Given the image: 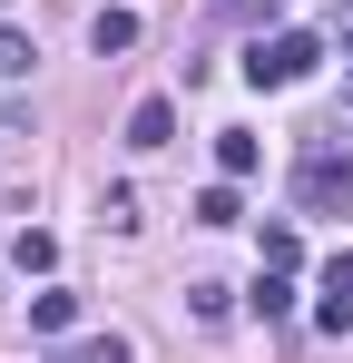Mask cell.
Returning <instances> with one entry per match:
<instances>
[{
    "label": "cell",
    "mask_w": 353,
    "mask_h": 363,
    "mask_svg": "<svg viewBox=\"0 0 353 363\" xmlns=\"http://www.w3.org/2000/svg\"><path fill=\"white\" fill-rule=\"evenodd\" d=\"M334 40H344V50H353V10H344V30H334Z\"/></svg>",
    "instance_id": "14"
},
{
    "label": "cell",
    "mask_w": 353,
    "mask_h": 363,
    "mask_svg": "<svg viewBox=\"0 0 353 363\" xmlns=\"http://www.w3.org/2000/svg\"><path fill=\"white\" fill-rule=\"evenodd\" d=\"M10 265H20V275H50V265H59V236L20 226V236H10Z\"/></svg>",
    "instance_id": "7"
},
{
    "label": "cell",
    "mask_w": 353,
    "mask_h": 363,
    "mask_svg": "<svg viewBox=\"0 0 353 363\" xmlns=\"http://www.w3.org/2000/svg\"><path fill=\"white\" fill-rule=\"evenodd\" d=\"M69 314H79V295H59V285L30 295V324H40V334H69Z\"/></svg>",
    "instance_id": "9"
},
{
    "label": "cell",
    "mask_w": 353,
    "mask_h": 363,
    "mask_svg": "<svg viewBox=\"0 0 353 363\" xmlns=\"http://www.w3.org/2000/svg\"><path fill=\"white\" fill-rule=\"evenodd\" d=\"M176 138V108L167 99H138V108H128V147H167Z\"/></svg>",
    "instance_id": "4"
},
{
    "label": "cell",
    "mask_w": 353,
    "mask_h": 363,
    "mask_svg": "<svg viewBox=\"0 0 353 363\" xmlns=\"http://www.w3.org/2000/svg\"><path fill=\"white\" fill-rule=\"evenodd\" d=\"M245 304H255L265 324H275V314H294V285H285V265H265V275H255V295H245Z\"/></svg>",
    "instance_id": "8"
},
{
    "label": "cell",
    "mask_w": 353,
    "mask_h": 363,
    "mask_svg": "<svg viewBox=\"0 0 353 363\" xmlns=\"http://www.w3.org/2000/svg\"><path fill=\"white\" fill-rule=\"evenodd\" d=\"M314 324H324V334H353V245L324 265V304H314Z\"/></svg>",
    "instance_id": "3"
},
{
    "label": "cell",
    "mask_w": 353,
    "mask_h": 363,
    "mask_svg": "<svg viewBox=\"0 0 353 363\" xmlns=\"http://www.w3.org/2000/svg\"><path fill=\"white\" fill-rule=\"evenodd\" d=\"M294 206H304V216L353 206V147L344 157H334V147H304V157H294Z\"/></svg>",
    "instance_id": "1"
},
{
    "label": "cell",
    "mask_w": 353,
    "mask_h": 363,
    "mask_svg": "<svg viewBox=\"0 0 353 363\" xmlns=\"http://www.w3.org/2000/svg\"><path fill=\"white\" fill-rule=\"evenodd\" d=\"M186 314L196 324H226V285H186Z\"/></svg>",
    "instance_id": "12"
},
{
    "label": "cell",
    "mask_w": 353,
    "mask_h": 363,
    "mask_svg": "<svg viewBox=\"0 0 353 363\" xmlns=\"http://www.w3.org/2000/svg\"><path fill=\"white\" fill-rule=\"evenodd\" d=\"M50 363H79V354H50Z\"/></svg>",
    "instance_id": "15"
},
{
    "label": "cell",
    "mask_w": 353,
    "mask_h": 363,
    "mask_svg": "<svg viewBox=\"0 0 353 363\" xmlns=\"http://www.w3.org/2000/svg\"><path fill=\"white\" fill-rule=\"evenodd\" d=\"M79 363H128V344H118V334H99V344H79Z\"/></svg>",
    "instance_id": "13"
},
{
    "label": "cell",
    "mask_w": 353,
    "mask_h": 363,
    "mask_svg": "<svg viewBox=\"0 0 353 363\" xmlns=\"http://www.w3.org/2000/svg\"><path fill=\"white\" fill-rule=\"evenodd\" d=\"M235 216H245V206H235V177H226V186H206V196H196V226H235Z\"/></svg>",
    "instance_id": "10"
},
{
    "label": "cell",
    "mask_w": 353,
    "mask_h": 363,
    "mask_svg": "<svg viewBox=\"0 0 353 363\" xmlns=\"http://www.w3.org/2000/svg\"><path fill=\"white\" fill-rule=\"evenodd\" d=\"M216 167H226V177H255V167H265V147H255L245 128H216Z\"/></svg>",
    "instance_id": "6"
},
{
    "label": "cell",
    "mask_w": 353,
    "mask_h": 363,
    "mask_svg": "<svg viewBox=\"0 0 353 363\" xmlns=\"http://www.w3.org/2000/svg\"><path fill=\"white\" fill-rule=\"evenodd\" d=\"M89 40H99V60L138 50V10H99V20H89Z\"/></svg>",
    "instance_id": "5"
},
{
    "label": "cell",
    "mask_w": 353,
    "mask_h": 363,
    "mask_svg": "<svg viewBox=\"0 0 353 363\" xmlns=\"http://www.w3.org/2000/svg\"><path fill=\"white\" fill-rule=\"evenodd\" d=\"M30 60H40V50H30L20 30H0V79H30Z\"/></svg>",
    "instance_id": "11"
},
{
    "label": "cell",
    "mask_w": 353,
    "mask_h": 363,
    "mask_svg": "<svg viewBox=\"0 0 353 363\" xmlns=\"http://www.w3.org/2000/svg\"><path fill=\"white\" fill-rule=\"evenodd\" d=\"M314 60H324L314 30H275V40L245 50V79H255V89H294V79H314Z\"/></svg>",
    "instance_id": "2"
}]
</instances>
